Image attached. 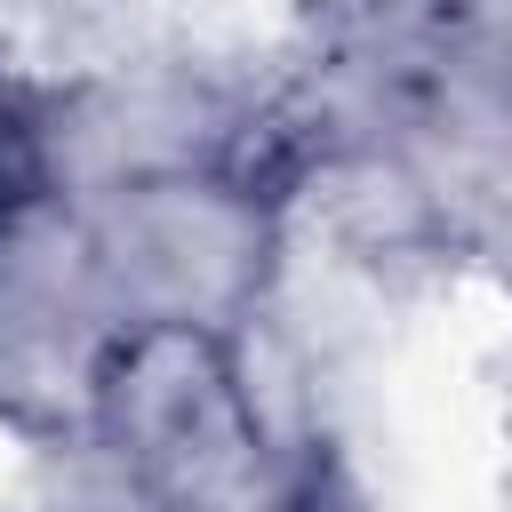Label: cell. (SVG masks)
Instances as JSON below:
<instances>
[{
  "mask_svg": "<svg viewBox=\"0 0 512 512\" xmlns=\"http://www.w3.org/2000/svg\"><path fill=\"white\" fill-rule=\"evenodd\" d=\"M104 424L168 512H280L248 392L200 320H144L104 360Z\"/></svg>",
  "mask_w": 512,
  "mask_h": 512,
  "instance_id": "obj_1",
  "label": "cell"
},
{
  "mask_svg": "<svg viewBox=\"0 0 512 512\" xmlns=\"http://www.w3.org/2000/svg\"><path fill=\"white\" fill-rule=\"evenodd\" d=\"M120 280L136 272V288L152 296L144 320H200L216 304H232L248 288V256H256V208H240L216 184H168L152 200H136L128 240H112Z\"/></svg>",
  "mask_w": 512,
  "mask_h": 512,
  "instance_id": "obj_2",
  "label": "cell"
},
{
  "mask_svg": "<svg viewBox=\"0 0 512 512\" xmlns=\"http://www.w3.org/2000/svg\"><path fill=\"white\" fill-rule=\"evenodd\" d=\"M32 200H40V136H32V120L0 96V232H8Z\"/></svg>",
  "mask_w": 512,
  "mask_h": 512,
  "instance_id": "obj_3",
  "label": "cell"
}]
</instances>
